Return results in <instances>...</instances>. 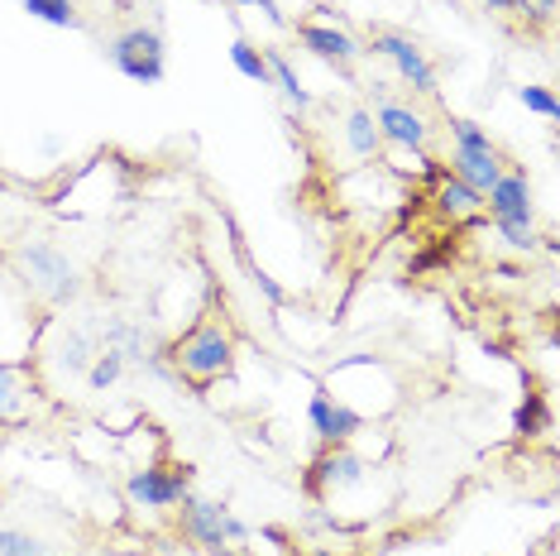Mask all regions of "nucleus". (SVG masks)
<instances>
[{
    "instance_id": "obj_1",
    "label": "nucleus",
    "mask_w": 560,
    "mask_h": 556,
    "mask_svg": "<svg viewBox=\"0 0 560 556\" xmlns=\"http://www.w3.org/2000/svg\"><path fill=\"white\" fill-rule=\"evenodd\" d=\"M15 274L34 298L48 302V308H68V302H78V293H82L78 264L62 255L58 245H48V240H24L15 250Z\"/></svg>"
},
{
    "instance_id": "obj_2",
    "label": "nucleus",
    "mask_w": 560,
    "mask_h": 556,
    "mask_svg": "<svg viewBox=\"0 0 560 556\" xmlns=\"http://www.w3.org/2000/svg\"><path fill=\"white\" fill-rule=\"evenodd\" d=\"M106 58L120 78H130L139 86H154V82H163V72H168V48H163V34L154 24H130V30H120L116 39H110Z\"/></svg>"
},
{
    "instance_id": "obj_3",
    "label": "nucleus",
    "mask_w": 560,
    "mask_h": 556,
    "mask_svg": "<svg viewBox=\"0 0 560 556\" xmlns=\"http://www.w3.org/2000/svg\"><path fill=\"white\" fill-rule=\"evenodd\" d=\"M173 360H177V370H183L187 379H197V384H211V379L231 374L235 340H231V332H225L221 322H201L187 340H177Z\"/></svg>"
},
{
    "instance_id": "obj_4",
    "label": "nucleus",
    "mask_w": 560,
    "mask_h": 556,
    "mask_svg": "<svg viewBox=\"0 0 560 556\" xmlns=\"http://www.w3.org/2000/svg\"><path fill=\"white\" fill-rule=\"evenodd\" d=\"M364 54L388 58L393 68H398V78L412 86V92L436 96V68H431V58L422 54V44H417L412 34H402V30H374V34H369Z\"/></svg>"
},
{
    "instance_id": "obj_5",
    "label": "nucleus",
    "mask_w": 560,
    "mask_h": 556,
    "mask_svg": "<svg viewBox=\"0 0 560 556\" xmlns=\"http://www.w3.org/2000/svg\"><path fill=\"white\" fill-rule=\"evenodd\" d=\"M125 495L135 509H173L192 495V471L187 465H144V471H130Z\"/></svg>"
},
{
    "instance_id": "obj_6",
    "label": "nucleus",
    "mask_w": 560,
    "mask_h": 556,
    "mask_svg": "<svg viewBox=\"0 0 560 556\" xmlns=\"http://www.w3.org/2000/svg\"><path fill=\"white\" fill-rule=\"evenodd\" d=\"M183 533L197 542L201 552L211 556H231V542H225V503L215 499H183Z\"/></svg>"
},
{
    "instance_id": "obj_7",
    "label": "nucleus",
    "mask_w": 560,
    "mask_h": 556,
    "mask_svg": "<svg viewBox=\"0 0 560 556\" xmlns=\"http://www.w3.org/2000/svg\"><path fill=\"white\" fill-rule=\"evenodd\" d=\"M483 207L493 211V221H527V225H537V207H532V183H527V173L513 169V173H499V183L483 193Z\"/></svg>"
},
{
    "instance_id": "obj_8",
    "label": "nucleus",
    "mask_w": 560,
    "mask_h": 556,
    "mask_svg": "<svg viewBox=\"0 0 560 556\" xmlns=\"http://www.w3.org/2000/svg\"><path fill=\"white\" fill-rule=\"evenodd\" d=\"M374 125H378V139H384V144L417 149V154H422L427 139H431V125H427L422 116H417L412 106H402V101H378Z\"/></svg>"
},
{
    "instance_id": "obj_9",
    "label": "nucleus",
    "mask_w": 560,
    "mask_h": 556,
    "mask_svg": "<svg viewBox=\"0 0 560 556\" xmlns=\"http://www.w3.org/2000/svg\"><path fill=\"white\" fill-rule=\"evenodd\" d=\"M298 39L302 48H312L322 62H336V68H350V62L364 58V44L354 39V34H346L340 24H298Z\"/></svg>"
},
{
    "instance_id": "obj_10",
    "label": "nucleus",
    "mask_w": 560,
    "mask_h": 556,
    "mask_svg": "<svg viewBox=\"0 0 560 556\" xmlns=\"http://www.w3.org/2000/svg\"><path fill=\"white\" fill-rule=\"evenodd\" d=\"M360 479H364V461L354 456V451H346V447H330L326 456L312 461L307 489H312V495H336V489L360 485Z\"/></svg>"
},
{
    "instance_id": "obj_11",
    "label": "nucleus",
    "mask_w": 560,
    "mask_h": 556,
    "mask_svg": "<svg viewBox=\"0 0 560 556\" xmlns=\"http://www.w3.org/2000/svg\"><path fill=\"white\" fill-rule=\"evenodd\" d=\"M307 417H312V432L322 437L326 447H346V441L360 432V413H350L346 403H336L326 389H316V394H312Z\"/></svg>"
},
{
    "instance_id": "obj_12",
    "label": "nucleus",
    "mask_w": 560,
    "mask_h": 556,
    "mask_svg": "<svg viewBox=\"0 0 560 556\" xmlns=\"http://www.w3.org/2000/svg\"><path fill=\"white\" fill-rule=\"evenodd\" d=\"M451 173L460 183L475 187V193H489V187L499 183V173H503V159H499V149H493V144H483V149H455V154H451Z\"/></svg>"
},
{
    "instance_id": "obj_13",
    "label": "nucleus",
    "mask_w": 560,
    "mask_h": 556,
    "mask_svg": "<svg viewBox=\"0 0 560 556\" xmlns=\"http://www.w3.org/2000/svg\"><path fill=\"white\" fill-rule=\"evenodd\" d=\"M54 360H58V370H62V374H86V370H92V360H96V340L72 326V332H62V336H58Z\"/></svg>"
},
{
    "instance_id": "obj_14",
    "label": "nucleus",
    "mask_w": 560,
    "mask_h": 556,
    "mask_svg": "<svg viewBox=\"0 0 560 556\" xmlns=\"http://www.w3.org/2000/svg\"><path fill=\"white\" fill-rule=\"evenodd\" d=\"M264 62H269V82L278 86V92H283V96H288L298 111H307V106H312V92H307V86H302L298 68H292V62H288L283 48H264Z\"/></svg>"
},
{
    "instance_id": "obj_15",
    "label": "nucleus",
    "mask_w": 560,
    "mask_h": 556,
    "mask_svg": "<svg viewBox=\"0 0 560 556\" xmlns=\"http://www.w3.org/2000/svg\"><path fill=\"white\" fill-rule=\"evenodd\" d=\"M346 144L354 159H374L378 149H384V139H378V125H374V111L354 106L346 116Z\"/></svg>"
},
{
    "instance_id": "obj_16",
    "label": "nucleus",
    "mask_w": 560,
    "mask_h": 556,
    "mask_svg": "<svg viewBox=\"0 0 560 556\" xmlns=\"http://www.w3.org/2000/svg\"><path fill=\"white\" fill-rule=\"evenodd\" d=\"M436 201H441V211H445L451 221H460V217H475V211H483V193H475V187L460 183L455 173H445V178H441Z\"/></svg>"
},
{
    "instance_id": "obj_17",
    "label": "nucleus",
    "mask_w": 560,
    "mask_h": 556,
    "mask_svg": "<svg viewBox=\"0 0 560 556\" xmlns=\"http://www.w3.org/2000/svg\"><path fill=\"white\" fill-rule=\"evenodd\" d=\"M24 10H30V20H44L54 30H82V15L72 0H24Z\"/></svg>"
},
{
    "instance_id": "obj_18",
    "label": "nucleus",
    "mask_w": 560,
    "mask_h": 556,
    "mask_svg": "<svg viewBox=\"0 0 560 556\" xmlns=\"http://www.w3.org/2000/svg\"><path fill=\"white\" fill-rule=\"evenodd\" d=\"M24 417V384H20V364L0 360V422Z\"/></svg>"
},
{
    "instance_id": "obj_19",
    "label": "nucleus",
    "mask_w": 560,
    "mask_h": 556,
    "mask_svg": "<svg viewBox=\"0 0 560 556\" xmlns=\"http://www.w3.org/2000/svg\"><path fill=\"white\" fill-rule=\"evenodd\" d=\"M120 374H125V356H120V350H110V346H101L96 360H92V370H86V389H92V394H106Z\"/></svg>"
},
{
    "instance_id": "obj_20",
    "label": "nucleus",
    "mask_w": 560,
    "mask_h": 556,
    "mask_svg": "<svg viewBox=\"0 0 560 556\" xmlns=\"http://www.w3.org/2000/svg\"><path fill=\"white\" fill-rule=\"evenodd\" d=\"M231 62H235L240 78H249V82H259V86H273L269 82V62H264V48H254L249 39H235L231 44Z\"/></svg>"
},
{
    "instance_id": "obj_21",
    "label": "nucleus",
    "mask_w": 560,
    "mask_h": 556,
    "mask_svg": "<svg viewBox=\"0 0 560 556\" xmlns=\"http://www.w3.org/2000/svg\"><path fill=\"white\" fill-rule=\"evenodd\" d=\"M0 556H54L44 537L24 533V528H0Z\"/></svg>"
},
{
    "instance_id": "obj_22",
    "label": "nucleus",
    "mask_w": 560,
    "mask_h": 556,
    "mask_svg": "<svg viewBox=\"0 0 560 556\" xmlns=\"http://www.w3.org/2000/svg\"><path fill=\"white\" fill-rule=\"evenodd\" d=\"M508 15L527 20V30H546L556 20V0H508Z\"/></svg>"
},
{
    "instance_id": "obj_23",
    "label": "nucleus",
    "mask_w": 560,
    "mask_h": 556,
    "mask_svg": "<svg viewBox=\"0 0 560 556\" xmlns=\"http://www.w3.org/2000/svg\"><path fill=\"white\" fill-rule=\"evenodd\" d=\"M517 101L532 111V116H541V120H560V101L551 86H517Z\"/></svg>"
},
{
    "instance_id": "obj_24",
    "label": "nucleus",
    "mask_w": 560,
    "mask_h": 556,
    "mask_svg": "<svg viewBox=\"0 0 560 556\" xmlns=\"http://www.w3.org/2000/svg\"><path fill=\"white\" fill-rule=\"evenodd\" d=\"M517 432H522V437L551 432V417H546V403H541V394H527V403H522V408H517Z\"/></svg>"
},
{
    "instance_id": "obj_25",
    "label": "nucleus",
    "mask_w": 560,
    "mask_h": 556,
    "mask_svg": "<svg viewBox=\"0 0 560 556\" xmlns=\"http://www.w3.org/2000/svg\"><path fill=\"white\" fill-rule=\"evenodd\" d=\"M499 225V235H503V245L508 250H522V255H532V250H537V225H527V221H493Z\"/></svg>"
},
{
    "instance_id": "obj_26",
    "label": "nucleus",
    "mask_w": 560,
    "mask_h": 556,
    "mask_svg": "<svg viewBox=\"0 0 560 556\" xmlns=\"http://www.w3.org/2000/svg\"><path fill=\"white\" fill-rule=\"evenodd\" d=\"M254 288H259V293H264V298H269V302H273V308H278V302H288V293H283V288H278V283H273V278H269V274H259V269H254Z\"/></svg>"
},
{
    "instance_id": "obj_27",
    "label": "nucleus",
    "mask_w": 560,
    "mask_h": 556,
    "mask_svg": "<svg viewBox=\"0 0 560 556\" xmlns=\"http://www.w3.org/2000/svg\"><path fill=\"white\" fill-rule=\"evenodd\" d=\"M225 542H231V547H235V542H249V528L240 523V518H235L231 509H225Z\"/></svg>"
},
{
    "instance_id": "obj_28",
    "label": "nucleus",
    "mask_w": 560,
    "mask_h": 556,
    "mask_svg": "<svg viewBox=\"0 0 560 556\" xmlns=\"http://www.w3.org/2000/svg\"><path fill=\"white\" fill-rule=\"evenodd\" d=\"M259 10H264V15H269V24H288V15H283V10H278V0H259Z\"/></svg>"
},
{
    "instance_id": "obj_29",
    "label": "nucleus",
    "mask_w": 560,
    "mask_h": 556,
    "mask_svg": "<svg viewBox=\"0 0 560 556\" xmlns=\"http://www.w3.org/2000/svg\"><path fill=\"white\" fill-rule=\"evenodd\" d=\"M259 537L273 542V547H288V533H283V528H259Z\"/></svg>"
},
{
    "instance_id": "obj_30",
    "label": "nucleus",
    "mask_w": 560,
    "mask_h": 556,
    "mask_svg": "<svg viewBox=\"0 0 560 556\" xmlns=\"http://www.w3.org/2000/svg\"><path fill=\"white\" fill-rule=\"evenodd\" d=\"M483 10H493V15H508V0H483Z\"/></svg>"
},
{
    "instance_id": "obj_31",
    "label": "nucleus",
    "mask_w": 560,
    "mask_h": 556,
    "mask_svg": "<svg viewBox=\"0 0 560 556\" xmlns=\"http://www.w3.org/2000/svg\"><path fill=\"white\" fill-rule=\"evenodd\" d=\"M312 556H340V552H330V547H312Z\"/></svg>"
},
{
    "instance_id": "obj_32",
    "label": "nucleus",
    "mask_w": 560,
    "mask_h": 556,
    "mask_svg": "<svg viewBox=\"0 0 560 556\" xmlns=\"http://www.w3.org/2000/svg\"><path fill=\"white\" fill-rule=\"evenodd\" d=\"M231 5H259V0H231Z\"/></svg>"
},
{
    "instance_id": "obj_33",
    "label": "nucleus",
    "mask_w": 560,
    "mask_h": 556,
    "mask_svg": "<svg viewBox=\"0 0 560 556\" xmlns=\"http://www.w3.org/2000/svg\"><path fill=\"white\" fill-rule=\"evenodd\" d=\"M72 556H86V552H72Z\"/></svg>"
}]
</instances>
